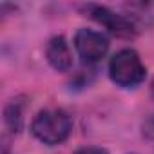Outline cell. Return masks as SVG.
Returning a JSON list of instances; mask_svg holds the SVG:
<instances>
[{"label": "cell", "mask_w": 154, "mask_h": 154, "mask_svg": "<svg viewBox=\"0 0 154 154\" xmlns=\"http://www.w3.org/2000/svg\"><path fill=\"white\" fill-rule=\"evenodd\" d=\"M74 47L84 62L94 63L107 54L109 42L102 33H96L91 29H80L74 35Z\"/></svg>", "instance_id": "3"}, {"label": "cell", "mask_w": 154, "mask_h": 154, "mask_svg": "<svg viewBox=\"0 0 154 154\" xmlns=\"http://www.w3.org/2000/svg\"><path fill=\"white\" fill-rule=\"evenodd\" d=\"M71 118L65 111L62 109H45L42 112H38V116L33 122V134L47 143V145H56L62 143L63 140H67L69 132H71Z\"/></svg>", "instance_id": "1"}, {"label": "cell", "mask_w": 154, "mask_h": 154, "mask_svg": "<svg viewBox=\"0 0 154 154\" xmlns=\"http://www.w3.org/2000/svg\"><path fill=\"white\" fill-rule=\"evenodd\" d=\"M89 15L100 22L102 26H105L112 35L122 36V38H131L136 35L134 24L131 20H127L123 15H116L111 9L103 8V6H89Z\"/></svg>", "instance_id": "4"}, {"label": "cell", "mask_w": 154, "mask_h": 154, "mask_svg": "<svg viewBox=\"0 0 154 154\" xmlns=\"http://www.w3.org/2000/svg\"><path fill=\"white\" fill-rule=\"evenodd\" d=\"M143 132H145L149 138L154 140V114H150V116L147 118V122L143 123Z\"/></svg>", "instance_id": "6"}, {"label": "cell", "mask_w": 154, "mask_h": 154, "mask_svg": "<svg viewBox=\"0 0 154 154\" xmlns=\"http://www.w3.org/2000/svg\"><path fill=\"white\" fill-rule=\"evenodd\" d=\"M109 74L114 84L122 87H134L145 78V65L132 49H122L109 63Z\"/></svg>", "instance_id": "2"}, {"label": "cell", "mask_w": 154, "mask_h": 154, "mask_svg": "<svg viewBox=\"0 0 154 154\" xmlns=\"http://www.w3.org/2000/svg\"><path fill=\"white\" fill-rule=\"evenodd\" d=\"M76 154H107V150L100 147H84L80 150H76Z\"/></svg>", "instance_id": "7"}, {"label": "cell", "mask_w": 154, "mask_h": 154, "mask_svg": "<svg viewBox=\"0 0 154 154\" xmlns=\"http://www.w3.org/2000/svg\"><path fill=\"white\" fill-rule=\"evenodd\" d=\"M47 60L49 63L56 69V71H69L71 65H72V56H71V49H69V44L65 42L63 36H54L49 45H47Z\"/></svg>", "instance_id": "5"}]
</instances>
